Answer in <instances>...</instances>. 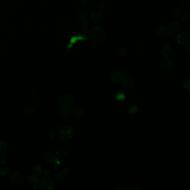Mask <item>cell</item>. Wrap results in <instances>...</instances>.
Masks as SVG:
<instances>
[{
  "instance_id": "cell-10",
  "label": "cell",
  "mask_w": 190,
  "mask_h": 190,
  "mask_svg": "<svg viewBox=\"0 0 190 190\" xmlns=\"http://www.w3.org/2000/svg\"><path fill=\"white\" fill-rule=\"evenodd\" d=\"M103 19V15L101 11H94L90 15V20L94 24H98L101 22Z\"/></svg>"
},
{
  "instance_id": "cell-25",
  "label": "cell",
  "mask_w": 190,
  "mask_h": 190,
  "mask_svg": "<svg viewBox=\"0 0 190 190\" xmlns=\"http://www.w3.org/2000/svg\"><path fill=\"white\" fill-rule=\"evenodd\" d=\"M43 168L39 165H36L33 168V172L36 176H40L43 173Z\"/></svg>"
},
{
  "instance_id": "cell-24",
  "label": "cell",
  "mask_w": 190,
  "mask_h": 190,
  "mask_svg": "<svg viewBox=\"0 0 190 190\" xmlns=\"http://www.w3.org/2000/svg\"><path fill=\"white\" fill-rule=\"evenodd\" d=\"M115 189L117 190H132L133 189V187L129 184H123L118 185Z\"/></svg>"
},
{
  "instance_id": "cell-38",
  "label": "cell",
  "mask_w": 190,
  "mask_h": 190,
  "mask_svg": "<svg viewBox=\"0 0 190 190\" xmlns=\"http://www.w3.org/2000/svg\"><path fill=\"white\" fill-rule=\"evenodd\" d=\"M184 86L186 88H189L190 87V80L189 79H187L185 80V82H184Z\"/></svg>"
},
{
  "instance_id": "cell-6",
  "label": "cell",
  "mask_w": 190,
  "mask_h": 190,
  "mask_svg": "<svg viewBox=\"0 0 190 190\" xmlns=\"http://www.w3.org/2000/svg\"><path fill=\"white\" fill-rule=\"evenodd\" d=\"M79 21L82 30L87 32L89 25V20L88 19L87 13L84 11H82L79 13Z\"/></svg>"
},
{
  "instance_id": "cell-28",
  "label": "cell",
  "mask_w": 190,
  "mask_h": 190,
  "mask_svg": "<svg viewBox=\"0 0 190 190\" xmlns=\"http://www.w3.org/2000/svg\"><path fill=\"white\" fill-rule=\"evenodd\" d=\"M182 20L187 25H190V13L189 12L185 13L182 17Z\"/></svg>"
},
{
  "instance_id": "cell-29",
  "label": "cell",
  "mask_w": 190,
  "mask_h": 190,
  "mask_svg": "<svg viewBox=\"0 0 190 190\" xmlns=\"http://www.w3.org/2000/svg\"><path fill=\"white\" fill-rule=\"evenodd\" d=\"M10 170L7 167H2L0 168V176L4 177L9 173Z\"/></svg>"
},
{
  "instance_id": "cell-27",
  "label": "cell",
  "mask_w": 190,
  "mask_h": 190,
  "mask_svg": "<svg viewBox=\"0 0 190 190\" xmlns=\"http://www.w3.org/2000/svg\"><path fill=\"white\" fill-rule=\"evenodd\" d=\"M109 6V3L107 1L103 0L98 3V7L101 10H105Z\"/></svg>"
},
{
  "instance_id": "cell-18",
  "label": "cell",
  "mask_w": 190,
  "mask_h": 190,
  "mask_svg": "<svg viewBox=\"0 0 190 190\" xmlns=\"http://www.w3.org/2000/svg\"><path fill=\"white\" fill-rule=\"evenodd\" d=\"M161 52L165 57H170L172 53V49L171 46L169 45H163L161 50Z\"/></svg>"
},
{
  "instance_id": "cell-1",
  "label": "cell",
  "mask_w": 190,
  "mask_h": 190,
  "mask_svg": "<svg viewBox=\"0 0 190 190\" xmlns=\"http://www.w3.org/2000/svg\"><path fill=\"white\" fill-rule=\"evenodd\" d=\"M89 36L92 42L95 44H101L105 39V32L101 26H95L90 29Z\"/></svg>"
},
{
  "instance_id": "cell-4",
  "label": "cell",
  "mask_w": 190,
  "mask_h": 190,
  "mask_svg": "<svg viewBox=\"0 0 190 190\" xmlns=\"http://www.w3.org/2000/svg\"><path fill=\"white\" fill-rule=\"evenodd\" d=\"M74 133V129L70 126H66L61 128L60 129V134L61 138L65 140H69L73 137Z\"/></svg>"
},
{
  "instance_id": "cell-37",
  "label": "cell",
  "mask_w": 190,
  "mask_h": 190,
  "mask_svg": "<svg viewBox=\"0 0 190 190\" xmlns=\"http://www.w3.org/2000/svg\"><path fill=\"white\" fill-rule=\"evenodd\" d=\"M180 7L182 11H186L187 9V5L185 3H181L180 5Z\"/></svg>"
},
{
  "instance_id": "cell-31",
  "label": "cell",
  "mask_w": 190,
  "mask_h": 190,
  "mask_svg": "<svg viewBox=\"0 0 190 190\" xmlns=\"http://www.w3.org/2000/svg\"><path fill=\"white\" fill-rule=\"evenodd\" d=\"M166 36H167L168 38L170 40H176L177 36V34H176L175 32L170 31H168L166 34Z\"/></svg>"
},
{
  "instance_id": "cell-40",
  "label": "cell",
  "mask_w": 190,
  "mask_h": 190,
  "mask_svg": "<svg viewBox=\"0 0 190 190\" xmlns=\"http://www.w3.org/2000/svg\"><path fill=\"white\" fill-rule=\"evenodd\" d=\"M32 103L34 104H36L37 102H38V99L37 98H33L32 99Z\"/></svg>"
},
{
  "instance_id": "cell-2",
  "label": "cell",
  "mask_w": 190,
  "mask_h": 190,
  "mask_svg": "<svg viewBox=\"0 0 190 190\" xmlns=\"http://www.w3.org/2000/svg\"><path fill=\"white\" fill-rule=\"evenodd\" d=\"M74 98L69 94L62 95L59 99V104L63 109H70L74 104Z\"/></svg>"
},
{
  "instance_id": "cell-14",
  "label": "cell",
  "mask_w": 190,
  "mask_h": 190,
  "mask_svg": "<svg viewBox=\"0 0 190 190\" xmlns=\"http://www.w3.org/2000/svg\"><path fill=\"white\" fill-rule=\"evenodd\" d=\"M68 173V170L66 169H64L62 172H58L55 175V179L58 184H61L65 178L66 177V175Z\"/></svg>"
},
{
  "instance_id": "cell-20",
  "label": "cell",
  "mask_w": 190,
  "mask_h": 190,
  "mask_svg": "<svg viewBox=\"0 0 190 190\" xmlns=\"http://www.w3.org/2000/svg\"><path fill=\"white\" fill-rule=\"evenodd\" d=\"M168 31V29L164 25L158 26L156 29V34L161 36L166 35Z\"/></svg>"
},
{
  "instance_id": "cell-7",
  "label": "cell",
  "mask_w": 190,
  "mask_h": 190,
  "mask_svg": "<svg viewBox=\"0 0 190 190\" xmlns=\"http://www.w3.org/2000/svg\"><path fill=\"white\" fill-rule=\"evenodd\" d=\"M40 186L43 190H51L54 187V182L51 178L45 176L41 178L40 181Z\"/></svg>"
},
{
  "instance_id": "cell-13",
  "label": "cell",
  "mask_w": 190,
  "mask_h": 190,
  "mask_svg": "<svg viewBox=\"0 0 190 190\" xmlns=\"http://www.w3.org/2000/svg\"><path fill=\"white\" fill-rule=\"evenodd\" d=\"M181 24L180 21L176 20H172L168 25V29L171 31H177L181 28Z\"/></svg>"
},
{
  "instance_id": "cell-9",
  "label": "cell",
  "mask_w": 190,
  "mask_h": 190,
  "mask_svg": "<svg viewBox=\"0 0 190 190\" xmlns=\"http://www.w3.org/2000/svg\"><path fill=\"white\" fill-rule=\"evenodd\" d=\"M110 78L113 82H122L124 80V74L121 70H114L110 73Z\"/></svg>"
},
{
  "instance_id": "cell-11",
  "label": "cell",
  "mask_w": 190,
  "mask_h": 190,
  "mask_svg": "<svg viewBox=\"0 0 190 190\" xmlns=\"http://www.w3.org/2000/svg\"><path fill=\"white\" fill-rule=\"evenodd\" d=\"M189 35L186 32H181L177 34L176 41L180 44H186L189 41Z\"/></svg>"
},
{
  "instance_id": "cell-21",
  "label": "cell",
  "mask_w": 190,
  "mask_h": 190,
  "mask_svg": "<svg viewBox=\"0 0 190 190\" xmlns=\"http://www.w3.org/2000/svg\"><path fill=\"white\" fill-rule=\"evenodd\" d=\"M127 50L126 48L124 47L119 48L116 51V55L118 57L122 58L124 57L127 55Z\"/></svg>"
},
{
  "instance_id": "cell-23",
  "label": "cell",
  "mask_w": 190,
  "mask_h": 190,
  "mask_svg": "<svg viewBox=\"0 0 190 190\" xmlns=\"http://www.w3.org/2000/svg\"><path fill=\"white\" fill-rule=\"evenodd\" d=\"M66 150L64 147H60L56 152V154L59 158H63L66 154Z\"/></svg>"
},
{
  "instance_id": "cell-33",
  "label": "cell",
  "mask_w": 190,
  "mask_h": 190,
  "mask_svg": "<svg viewBox=\"0 0 190 190\" xmlns=\"http://www.w3.org/2000/svg\"><path fill=\"white\" fill-rule=\"evenodd\" d=\"M7 148V144L5 140H0V151H3L6 150Z\"/></svg>"
},
{
  "instance_id": "cell-5",
  "label": "cell",
  "mask_w": 190,
  "mask_h": 190,
  "mask_svg": "<svg viewBox=\"0 0 190 190\" xmlns=\"http://www.w3.org/2000/svg\"><path fill=\"white\" fill-rule=\"evenodd\" d=\"M55 159L54 154L49 151L43 152L40 156V160L45 164H50L52 163Z\"/></svg>"
},
{
  "instance_id": "cell-22",
  "label": "cell",
  "mask_w": 190,
  "mask_h": 190,
  "mask_svg": "<svg viewBox=\"0 0 190 190\" xmlns=\"http://www.w3.org/2000/svg\"><path fill=\"white\" fill-rule=\"evenodd\" d=\"M170 14L171 17L173 19H178L181 16V13H180V10L176 8L171 9V11L170 12Z\"/></svg>"
},
{
  "instance_id": "cell-19",
  "label": "cell",
  "mask_w": 190,
  "mask_h": 190,
  "mask_svg": "<svg viewBox=\"0 0 190 190\" xmlns=\"http://www.w3.org/2000/svg\"><path fill=\"white\" fill-rule=\"evenodd\" d=\"M57 133L55 130L50 129L45 134V137L48 141H52L57 137Z\"/></svg>"
},
{
  "instance_id": "cell-15",
  "label": "cell",
  "mask_w": 190,
  "mask_h": 190,
  "mask_svg": "<svg viewBox=\"0 0 190 190\" xmlns=\"http://www.w3.org/2000/svg\"><path fill=\"white\" fill-rule=\"evenodd\" d=\"M60 113L62 115V118L64 122L66 123L70 122L71 119V117L69 109H63L62 110H61Z\"/></svg>"
},
{
  "instance_id": "cell-12",
  "label": "cell",
  "mask_w": 190,
  "mask_h": 190,
  "mask_svg": "<svg viewBox=\"0 0 190 190\" xmlns=\"http://www.w3.org/2000/svg\"><path fill=\"white\" fill-rule=\"evenodd\" d=\"M134 78L132 75H129L123 80V85L124 88L126 90H130L133 87Z\"/></svg>"
},
{
  "instance_id": "cell-8",
  "label": "cell",
  "mask_w": 190,
  "mask_h": 190,
  "mask_svg": "<svg viewBox=\"0 0 190 190\" xmlns=\"http://www.w3.org/2000/svg\"><path fill=\"white\" fill-rule=\"evenodd\" d=\"M10 180L13 184L16 185L21 184L24 182L22 175L18 171L13 172L10 176Z\"/></svg>"
},
{
  "instance_id": "cell-34",
  "label": "cell",
  "mask_w": 190,
  "mask_h": 190,
  "mask_svg": "<svg viewBox=\"0 0 190 190\" xmlns=\"http://www.w3.org/2000/svg\"><path fill=\"white\" fill-rule=\"evenodd\" d=\"M115 98L116 99L119 101H124L125 100V98H126V96H125V95L122 93H118L116 96H115Z\"/></svg>"
},
{
  "instance_id": "cell-36",
  "label": "cell",
  "mask_w": 190,
  "mask_h": 190,
  "mask_svg": "<svg viewBox=\"0 0 190 190\" xmlns=\"http://www.w3.org/2000/svg\"><path fill=\"white\" fill-rule=\"evenodd\" d=\"M138 112V108L134 105L131 107L128 110V113L129 114H133Z\"/></svg>"
},
{
  "instance_id": "cell-32",
  "label": "cell",
  "mask_w": 190,
  "mask_h": 190,
  "mask_svg": "<svg viewBox=\"0 0 190 190\" xmlns=\"http://www.w3.org/2000/svg\"><path fill=\"white\" fill-rule=\"evenodd\" d=\"M6 154L3 151H0V165L3 164L6 160Z\"/></svg>"
},
{
  "instance_id": "cell-30",
  "label": "cell",
  "mask_w": 190,
  "mask_h": 190,
  "mask_svg": "<svg viewBox=\"0 0 190 190\" xmlns=\"http://www.w3.org/2000/svg\"><path fill=\"white\" fill-rule=\"evenodd\" d=\"M88 0H79L78 1V7L80 10H84V8L87 6Z\"/></svg>"
},
{
  "instance_id": "cell-16",
  "label": "cell",
  "mask_w": 190,
  "mask_h": 190,
  "mask_svg": "<svg viewBox=\"0 0 190 190\" xmlns=\"http://www.w3.org/2000/svg\"><path fill=\"white\" fill-rule=\"evenodd\" d=\"M26 181L34 189L37 188V185L38 182V178L37 177L35 176H29L28 177L26 178Z\"/></svg>"
},
{
  "instance_id": "cell-35",
  "label": "cell",
  "mask_w": 190,
  "mask_h": 190,
  "mask_svg": "<svg viewBox=\"0 0 190 190\" xmlns=\"http://www.w3.org/2000/svg\"><path fill=\"white\" fill-rule=\"evenodd\" d=\"M133 189L135 190H146L147 187L145 186L142 184H137L134 186Z\"/></svg>"
},
{
  "instance_id": "cell-3",
  "label": "cell",
  "mask_w": 190,
  "mask_h": 190,
  "mask_svg": "<svg viewBox=\"0 0 190 190\" xmlns=\"http://www.w3.org/2000/svg\"><path fill=\"white\" fill-rule=\"evenodd\" d=\"M159 66L161 69L164 71L173 70L176 68V65L168 57H165L161 60L159 63Z\"/></svg>"
},
{
  "instance_id": "cell-17",
  "label": "cell",
  "mask_w": 190,
  "mask_h": 190,
  "mask_svg": "<svg viewBox=\"0 0 190 190\" xmlns=\"http://www.w3.org/2000/svg\"><path fill=\"white\" fill-rule=\"evenodd\" d=\"M36 112V109L32 105H26L24 109V114L26 117H31Z\"/></svg>"
},
{
  "instance_id": "cell-26",
  "label": "cell",
  "mask_w": 190,
  "mask_h": 190,
  "mask_svg": "<svg viewBox=\"0 0 190 190\" xmlns=\"http://www.w3.org/2000/svg\"><path fill=\"white\" fill-rule=\"evenodd\" d=\"M73 113L76 117H80L84 113V110L82 107H76L73 109Z\"/></svg>"
},
{
  "instance_id": "cell-39",
  "label": "cell",
  "mask_w": 190,
  "mask_h": 190,
  "mask_svg": "<svg viewBox=\"0 0 190 190\" xmlns=\"http://www.w3.org/2000/svg\"><path fill=\"white\" fill-rule=\"evenodd\" d=\"M190 44L187 45L186 47V52L187 53V54L190 56Z\"/></svg>"
}]
</instances>
